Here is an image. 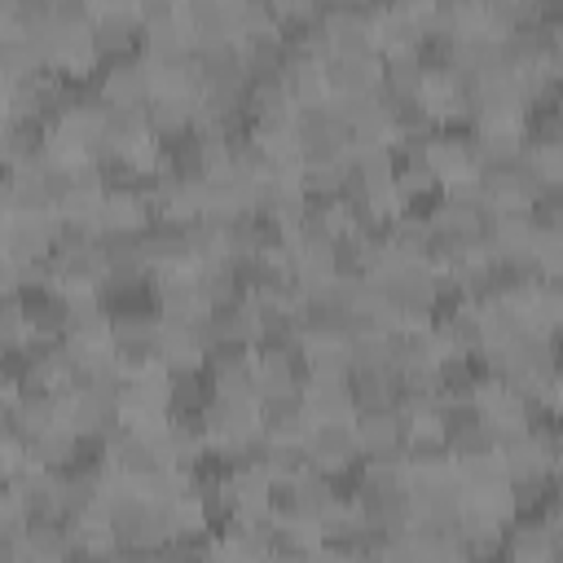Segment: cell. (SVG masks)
<instances>
[{"instance_id":"cell-1","label":"cell","mask_w":563,"mask_h":563,"mask_svg":"<svg viewBox=\"0 0 563 563\" xmlns=\"http://www.w3.org/2000/svg\"><path fill=\"white\" fill-rule=\"evenodd\" d=\"M110 532H114V545L128 550V554H154L167 545V519L158 506L141 501L136 493L123 497L119 506H110Z\"/></svg>"},{"instance_id":"cell-2","label":"cell","mask_w":563,"mask_h":563,"mask_svg":"<svg viewBox=\"0 0 563 563\" xmlns=\"http://www.w3.org/2000/svg\"><path fill=\"white\" fill-rule=\"evenodd\" d=\"M422 163L431 167V176L440 185L462 180V176H479L475 154H471V128H435L422 145Z\"/></svg>"},{"instance_id":"cell-3","label":"cell","mask_w":563,"mask_h":563,"mask_svg":"<svg viewBox=\"0 0 563 563\" xmlns=\"http://www.w3.org/2000/svg\"><path fill=\"white\" fill-rule=\"evenodd\" d=\"M92 84H97V97L106 106H145L150 101V75H145V66H141L136 53L101 62V70L92 75Z\"/></svg>"},{"instance_id":"cell-4","label":"cell","mask_w":563,"mask_h":563,"mask_svg":"<svg viewBox=\"0 0 563 563\" xmlns=\"http://www.w3.org/2000/svg\"><path fill=\"white\" fill-rule=\"evenodd\" d=\"M303 457L312 471L321 475H339V471H352L361 462V449H356V435L352 427H308L303 435Z\"/></svg>"},{"instance_id":"cell-5","label":"cell","mask_w":563,"mask_h":563,"mask_svg":"<svg viewBox=\"0 0 563 563\" xmlns=\"http://www.w3.org/2000/svg\"><path fill=\"white\" fill-rule=\"evenodd\" d=\"M299 400H303L308 427H352L356 418L352 383H303Z\"/></svg>"},{"instance_id":"cell-6","label":"cell","mask_w":563,"mask_h":563,"mask_svg":"<svg viewBox=\"0 0 563 563\" xmlns=\"http://www.w3.org/2000/svg\"><path fill=\"white\" fill-rule=\"evenodd\" d=\"M163 321V317H158ZM154 361L167 369V374H202V361H207V347L194 339V330L185 321H163L158 325V343H154Z\"/></svg>"},{"instance_id":"cell-7","label":"cell","mask_w":563,"mask_h":563,"mask_svg":"<svg viewBox=\"0 0 563 563\" xmlns=\"http://www.w3.org/2000/svg\"><path fill=\"white\" fill-rule=\"evenodd\" d=\"M260 431L268 444H303L308 435V418H303V400L295 396H273L260 400Z\"/></svg>"},{"instance_id":"cell-8","label":"cell","mask_w":563,"mask_h":563,"mask_svg":"<svg viewBox=\"0 0 563 563\" xmlns=\"http://www.w3.org/2000/svg\"><path fill=\"white\" fill-rule=\"evenodd\" d=\"M70 532L66 519L48 515V519H26L22 528V563H66L70 559Z\"/></svg>"},{"instance_id":"cell-9","label":"cell","mask_w":563,"mask_h":563,"mask_svg":"<svg viewBox=\"0 0 563 563\" xmlns=\"http://www.w3.org/2000/svg\"><path fill=\"white\" fill-rule=\"evenodd\" d=\"M79 449H84V440H79L66 422H53V427H44L40 435L26 440V457H31L35 466H44V471H66V466H75Z\"/></svg>"},{"instance_id":"cell-10","label":"cell","mask_w":563,"mask_h":563,"mask_svg":"<svg viewBox=\"0 0 563 563\" xmlns=\"http://www.w3.org/2000/svg\"><path fill=\"white\" fill-rule=\"evenodd\" d=\"M9 422L22 440L40 435L44 427L57 422V396L53 391H40V387H18V396L9 400Z\"/></svg>"},{"instance_id":"cell-11","label":"cell","mask_w":563,"mask_h":563,"mask_svg":"<svg viewBox=\"0 0 563 563\" xmlns=\"http://www.w3.org/2000/svg\"><path fill=\"white\" fill-rule=\"evenodd\" d=\"M0 70L18 84V79H26V75L44 70V48H40L22 26L0 31Z\"/></svg>"},{"instance_id":"cell-12","label":"cell","mask_w":563,"mask_h":563,"mask_svg":"<svg viewBox=\"0 0 563 563\" xmlns=\"http://www.w3.org/2000/svg\"><path fill=\"white\" fill-rule=\"evenodd\" d=\"M303 356V383H352L347 347H312Z\"/></svg>"},{"instance_id":"cell-13","label":"cell","mask_w":563,"mask_h":563,"mask_svg":"<svg viewBox=\"0 0 563 563\" xmlns=\"http://www.w3.org/2000/svg\"><path fill=\"white\" fill-rule=\"evenodd\" d=\"M224 18H229L233 40H246V35H255V31L277 26L273 4H264V0H224Z\"/></svg>"},{"instance_id":"cell-14","label":"cell","mask_w":563,"mask_h":563,"mask_svg":"<svg viewBox=\"0 0 563 563\" xmlns=\"http://www.w3.org/2000/svg\"><path fill=\"white\" fill-rule=\"evenodd\" d=\"M18 295H22V273H18V264L9 255H0V303L18 299Z\"/></svg>"},{"instance_id":"cell-15","label":"cell","mask_w":563,"mask_h":563,"mask_svg":"<svg viewBox=\"0 0 563 563\" xmlns=\"http://www.w3.org/2000/svg\"><path fill=\"white\" fill-rule=\"evenodd\" d=\"M308 563H356V554L321 541V545H312V550H308Z\"/></svg>"},{"instance_id":"cell-16","label":"cell","mask_w":563,"mask_h":563,"mask_svg":"<svg viewBox=\"0 0 563 563\" xmlns=\"http://www.w3.org/2000/svg\"><path fill=\"white\" fill-rule=\"evenodd\" d=\"M0 563H22V532H0Z\"/></svg>"},{"instance_id":"cell-17","label":"cell","mask_w":563,"mask_h":563,"mask_svg":"<svg viewBox=\"0 0 563 563\" xmlns=\"http://www.w3.org/2000/svg\"><path fill=\"white\" fill-rule=\"evenodd\" d=\"M260 563H308V554H303V550H282V545H273V554L260 559Z\"/></svg>"},{"instance_id":"cell-18","label":"cell","mask_w":563,"mask_h":563,"mask_svg":"<svg viewBox=\"0 0 563 563\" xmlns=\"http://www.w3.org/2000/svg\"><path fill=\"white\" fill-rule=\"evenodd\" d=\"M66 563H114V554H92V550H70Z\"/></svg>"},{"instance_id":"cell-19","label":"cell","mask_w":563,"mask_h":563,"mask_svg":"<svg viewBox=\"0 0 563 563\" xmlns=\"http://www.w3.org/2000/svg\"><path fill=\"white\" fill-rule=\"evenodd\" d=\"M114 563H163V559L158 554H128V550H119Z\"/></svg>"}]
</instances>
